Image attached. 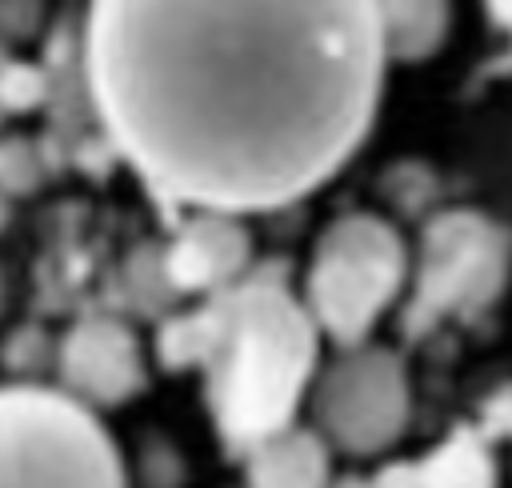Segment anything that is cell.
Returning <instances> with one entry per match:
<instances>
[{"mask_svg":"<svg viewBox=\"0 0 512 488\" xmlns=\"http://www.w3.org/2000/svg\"><path fill=\"white\" fill-rule=\"evenodd\" d=\"M248 456V488H328L332 448L316 428L288 424L260 440Z\"/></svg>","mask_w":512,"mask_h":488,"instance_id":"obj_9","label":"cell"},{"mask_svg":"<svg viewBox=\"0 0 512 488\" xmlns=\"http://www.w3.org/2000/svg\"><path fill=\"white\" fill-rule=\"evenodd\" d=\"M500 280V248L488 240V232L472 220H452L436 240H428V264L420 280V316L460 312L464 304H476L492 292Z\"/></svg>","mask_w":512,"mask_h":488,"instance_id":"obj_7","label":"cell"},{"mask_svg":"<svg viewBox=\"0 0 512 488\" xmlns=\"http://www.w3.org/2000/svg\"><path fill=\"white\" fill-rule=\"evenodd\" d=\"M60 380L84 408H116L144 388V352L128 324L112 316L80 320L60 344Z\"/></svg>","mask_w":512,"mask_h":488,"instance_id":"obj_6","label":"cell"},{"mask_svg":"<svg viewBox=\"0 0 512 488\" xmlns=\"http://www.w3.org/2000/svg\"><path fill=\"white\" fill-rule=\"evenodd\" d=\"M24 84L32 88V80H28V72H24V68H16V64H12V60H8L4 52H0V116H4L8 108H20V104L28 100V96L20 92Z\"/></svg>","mask_w":512,"mask_h":488,"instance_id":"obj_12","label":"cell"},{"mask_svg":"<svg viewBox=\"0 0 512 488\" xmlns=\"http://www.w3.org/2000/svg\"><path fill=\"white\" fill-rule=\"evenodd\" d=\"M248 260V244H244V232L220 216V212H208L204 220L188 224L180 232V240L172 244V256H168V272L180 288H224L232 284V276L244 268Z\"/></svg>","mask_w":512,"mask_h":488,"instance_id":"obj_8","label":"cell"},{"mask_svg":"<svg viewBox=\"0 0 512 488\" xmlns=\"http://www.w3.org/2000/svg\"><path fill=\"white\" fill-rule=\"evenodd\" d=\"M448 4L444 0H380V28L384 48H396L404 56H420L436 48L444 36Z\"/></svg>","mask_w":512,"mask_h":488,"instance_id":"obj_11","label":"cell"},{"mask_svg":"<svg viewBox=\"0 0 512 488\" xmlns=\"http://www.w3.org/2000/svg\"><path fill=\"white\" fill-rule=\"evenodd\" d=\"M412 392L396 352L380 344H352L312 380V420L328 448L348 456H376L408 428Z\"/></svg>","mask_w":512,"mask_h":488,"instance_id":"obj_5","label":"cell"},{"mask_svg":"<svg viewBox=\"0 0 512 488\" xmlns=\"http://www.w3.org/2000/svg\"><path fill=\"white\" fill-rule=\"evenodd\" d=\"M380 0H92L96 112L144 184L236 216L284 208L364 140Z\"/></svg>","mask_w":512,"mask_h":488,"instance_id":"obj_1","label":"cell"},{"mask_svg":"<svg viewBox=\"0 0 512 488\" xmlns=\"http://www.w3.org/2000/svg\"><path fill=\"white\" fill-rule=\"evenodd\" d=\"M316 356L320 332L304 300L272 276L232 280L160 328V360L204 372L212 420L232 452L296 424Z\"/></svg>","mask_w":512,"mask_h":488,"instance_id":"obj_2","label":"cell"},{"mask_svg":"<svg viewBox=\"0 0 512 488\" xmlns=\"http://www.w3.org/2000/svg\"><path fill=\"white\" fill-rule=\"evenodd\" d=\"M404 244L376 216L336 220L312 256L304 308L320 336H332L340 348L364 344L376 320L392 308L404 284Z\"/></svg>","mask_w":512,"mask_h":488,"instance_id":"obj_4","label":"cell"},{"mask_svg":"<svg viewBox=\"0 0 512 488\" xmlns=\"http://www.w3.org/2000/svg\"><path fill=\"white\" fill-rule=\"evenodd\" d=\"M0 488H128L124 460L92 408L60 388H0Z\"/></svg>","mask_w":512,"mask_h":488,"instance_id":"obj_3","label":"cell"},{"mask_svg":"<svg viewBox=\"0 0 512 488\" xmlns=\"http://www.w3.org/2000/svg\"><path fill=\"white\" fill-rule=\"evenodd\" d=\"M412 488H496V468L472 436L448 440L436 456H428L416 472H408Z\"/></svg>","mask_w":512,"mask_h":488,"instance_id":"obj_10","label":"cell"}]
</instances>
